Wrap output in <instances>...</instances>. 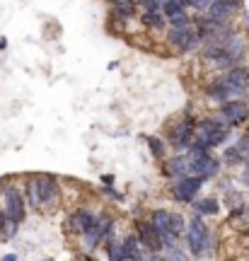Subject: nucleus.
I'll use <instances>...</instances> for the list:
<instances>
[{
  "mask_svg": "<svg viewBox=\"0 0 249 261\" xmlns=\"http://www.w3.org/2000/svg\"><path fill=\"white\" fill-rule=\"evenodd\" d=\"M150 225L155 227L165 247L177 244V237L184 232V218L179 213H169V211H153L150 215Z\"/></svg>",
  "mask_w": 249,
  "mask_h": 261,
  "instance_id": "f257e3e1",
  "label": "nucleus"
},
{
  "mask_svg": "<svg viewBox=\"0 0 249 261\" xmlns=\"http://www.w3.org/2000/svg\"><path fill=\"white\" fill-rule=\"evenodd\" d=\"M37 187H39V211H41V213H54V211H58L63 196H61V187H58L56 177H51V174H39Z\"/></svg>",
  "mask_w": 249,
  "mask_h": 261,
  "instance_id": "f03ea898",
  "label": "nucleus"
},
{
  "mask_svg": "<svg viewBox=\"0 0 249 261\" xmlns=\"http://www.w3.org/2000/svg\"><path fill=\"white\" fill-rule=\"evenodd\" d=\"M186 244H189V252L191 256H203L211 247V230L206 227V223L201 220V215H196L189 220L186 227Z\"/></svg>",
  "mask_w": 249,
  "mask_h": 261,
  "instance_id": "7ed1b4c3",
  "label": "nucleus"
},
{
  "mask_svg": "<svg viewBox=\"0 0 249 261\" xmlns=\"http://www.w3.org/2000/svg\"><path fill=\"white\" fill-rule=\"evenodd\" d=\"M167 41H169L177 51H182V54H191V51H196V48L201 46V39L196 34L194 22L186 24V27L169 29V32H167Z\"/></svg>",
  "mask_w": 249,
  "mask_h": 261,
  "instance_id": "20e7f679",
  "label": "nucleus"
},
{
  "mask_svg": "<svg viewBox=\"0 0 249 261\" xmlns=\"http://www.w3.org/2000/svg\"><path fill=\"white\" fill-rule=\"evenodd\" d=\"M196 136V119L194 116H184L169 128V145L177 150H189Z\"/></svg>",
  "mask_w": 249,
  "mask_h": 261,
  "instance_id": "39448f33",
  "label": "nucleus"
},
{
  "mask_svg": "<svg viewBox=\"0 0 249 261\" xmlns=\"http://www.w3.org/2000/svg\"><path fill=\"white\" fill-rule=\"evenodd\" d=\"M222 83L232 90L235 99L244 97L249 90V68L247 65H232V68H228L225 75H222Z\"/></svg>",
  "mask_w": 249,
  "mask_h": 261,
  "instance_id": "423d86ee",
  "label": "nucleus"
},
{
  "mask_svg": "<svg viewBox=\"0 0 249 261\" xmlns=\"http://www.w3.org/2000/svg\"><path fill=\"white\" fill-rule=\"evenodd\" d=\"M220 114L222 119H225V123L228 126H242V123L249 121V102H244V99H228V102L220 104Z\"/></svg>",
  "mask_w": 249,
  "mask_h": 261,
  "instance_id": "0eeeda50",
  "label": "nucleus"
},
{
  "mask_svg": "<svg viewBox=\"0 0 249 261\" xmlns=\"http://www.w3.org/2000/svg\"><path fill=\"white\" fill-rule=\"evenodd\" d=\"M191 152V150H189ZM194 155V162H191V174L201 179H213L218 177V172H220V160L213 158L211 152H191Z\"/></svg>",
  "mask_w": 249,
  "mask_h": 261,
  "instance_id": "6e6552de",
  "label": "nucleus"
},
{
  "mask_svg": "<svg viewBox=\"0 0 249 261\" xmlns=\"http://www.w3.org/2000/svg\"><path fill=\"white\" fill-rule=\"evenodd\" d=\"M203 181L206 179L196 177V174H186V177H179V181L175 184L172 189V196H175V201H182V203H191L196 198V194L201 191Z\"/></svg>",
  "mask_w": 249,
  "mask_h": 261,
  "instance_id": "1a4fd4ad",
  "label": "nucleus"
},
{
  "mask_svg": "<svg viewBox=\"0 0 249 261\" xmlns=\"http://www.w3.org/2000/svg\"><path fill=\"white\" fill-rule=\"evenodd\" d=\"M136 230H138V242L148 249V252H153V254H160L162 249H165V242H162V237H160V232H157L155 227L150 223H143V220H138L136 223Z\"/></svg>",
  "mask_w": 249,
  "mask_h": 261,
  "instance_id": "9d476101",
  "label": "nucleus"
},
{
  "mask_svg": "<svg viewBox=\"0 0 249 261\" xmlns=\"http://www.w3.org/2000/svg\"><path fill=\"white\" fill-rule=\"evenodd\" d=\"M244 5V0H211V5L206 10V15L213 19H218V22H230L232 15L242 10Z\"/></svg>",
  "mask_w": 249,
  "mask_h": 261,
  "instance_id": "9b49d317",
  "label": "nucleus"
},
{
  "mask_svg": "<svg viewBox=\"0 0 249 261\" xmlns=\"http://www.w3.org/2000/svg\"><path fill=\"white\" fill-rule=\"evenodd\" d=\"M191 162H194V155L186 152V155H177V158H169L162 165V174L169 179H179L191 174Z\"/></svg>",
  "mask_w": 249,
  "mask_h": 261,
  "instance_id": "f8f14e48",
  "label": "nucleus"
},
{
  "mask_svg": "<svg viewBox=\"0 0 249 261\" xmlns=\"http://www.w3.org/2000/svg\"><path fill=\"white\" fill-rule=\"evenodd\" d=\"M222 51L230 56L232 63H242L247 58V39L242 37L240 32H232L230 37L222 41Z\"/></svg>",
  "mask_w": 249,
  "mask_h": 261,
  "instance_id": "ddd939ff",
  "label": "nucleus"
},
{
  "mask_svg": "<svg viewBox=\"0 0 249 261\" xmlns=\"http://www.w3.org/2000/svg\"><path fill=\"white\" fill-rule=\"evenodd\" d=\"M3 213L8 215L10 220H15V223H22L24 220V198L19 196V191H15V189H8L5 191V211Z\"/></svg>",
  "mask_w": 249,
  "mask_h": 261,
  "instance_id": "4468645a",
  "label": "nucleus"
},
{
  "mask_svg": "<svg viewBox=\"0 0 249 261\" xmlns=\"http://www.w3.org/2000/svg\"><path fill=\"white\" fill-rule=\"evenodd\" d=\"M228 225L240 234L249 232V203H240L237 208H232L228 215Z\"/></svg>",
  "mask_w": 249,
  "mask_h": 261,
  "instance_id": "2eb2a0df",
  "label": "nucleus"
},
{
  "mask_svg": "<svg viewBox=\"0 0 249 261\" xmlns=\"http://www.w3.org/2000/svg\"><path fill=\"white\" fill-rule=\"evenodd\" d=\"M94 223H97V215L90 213V211H85V208L75 211V213L68 218V227H70L73 232H78V234L87 232V230H90Z\"/></svg>",
  "mask_w": 249,
  "mask_h": 261,
  "instance_id": "dca6fc26",
  "label": "nucleus"
},
{
  "mask_svg": "<svg viewBox=\"0 0 249 261\" xmlns=\"http://www.w3.org/2000/svg\"><path fill=\"white\" fill-rule=\"evenodd\" d=\"M121 247H123V256H126V261H140L143 259V244L138 242V237H136V234L123 237Z\"/></svg>",
  "mask_w": 249,
  "mask_h": 261,
  "instance_id": "f3484780",
  "label": "nucleus"
},
{
  "mask_svg": "<svg viewBox=\"0 0 249 261\" xmlns=\"http://www.w3.org/2000/svg\"><path fill=\"white\" fill-rule=\"evenodd\" d=\"M206 92H208V97H211V99H215V102H228V99H235L232 90L222 83V77L213 80V83L208 85V90H206Z\"/></svg>",
  "mask_w": 249,
  "mask_h": 261,
  "instance_id": "a211bd4d",
  "label": "nucleus"
},
{
  "mask_svg": "<svg viewBox=\"0 0 249 261\" xmlns=\"http://www.w3.org/2000/svg\"><path fill=\"white\" fill-rule=\"evenodd\" d=\"M109 5H111V12L119 19H131L136 15V10H138L133 0H109Z\"/></svg>",
  "mask_w": 249,
  "mask_h": 261,
  "instance_id": "6ab92c4d",
  "label": "nucleus"
},
{
  "mask_svg": "<svg viewBox=\"0 0 249 261\" xmlns=\"http://www.w3.org/2000/svg\"><path fill=\"white\" fill-rule=\"evenodd\" d=\"M191 203H194V211L198 215H218L220 213V203H218V198H213V196L201 198V201H191Z\"/></svg>",
  "mask_w": 249,
  "mask_h": 261,
  "instance_id": "aec40b11",
  "label": "nucleus"
},
{
  "mask_svg": "<svg viewBox=\"0 0 249 261\" xmlns=\"http://www.w3.org/2000/svg\"><path fill=\"white\" fill-rule=\"evenodd\" d=\"M140 22H143L145 27H150V29H162L167 24L162 10H145V12H143V17H140Z\"/></svg>",
  "mask_w": 249,
  "mask_h": 261,
  "instance_id": "412c9836",
  "label": "nucleus"
},
{
  "mask_svg": "<svg viewBox=\"0 0 249 261\" xmlns=\"http://www.w3.org/2000/svg\"><path fill=\"white\" fill-rule=\"evenodd\" d=\"M160 10H162V15H165V19H172V17H177V15H182V12H186L184 5H179V0H162V5H160Z\"/></svg>",
  "mask_w": 249,
  "mask_h": 261,
  "instance_id": "4be33fe9",
  "label": "nucleus"
},
{
  "mask_svg": "<svg viewBox=\"0 0 249 261\" xmlns=\"http://www.w3.org/2000/svg\"><path fill=\"white\" fill-rule=\"evenodd\" d=\"M222 160H225V165H230V167H235V165H242V162H244V158H242V152H240V148H237V145L225 148Z\"/></svg>",
  "mask_w": 249,
  "mask_h": 261,
  "instance_id": "5701e85b",
  "label": "nucleus"
},
{
  "mask_svg": "<svg viewBox=\"0 0 249 261\" xmlns=\"http://www.w3.org/2000/svg\"><path fill=\"white\" fill-rule=\"evenodd\" d=\"M107 252H109V261H126L121 242H114L111 237H107Z\"/></svg>",
  "mask_w": 249,
  "mask_h": 261,
  "instance_id": "b1692460",
  "label": "nucleus"
},
{
  "mask_svg": "<svg viewBox=\"0 0 249 261\" xmlns=\"http://www.w3.org/2000/svg\"><path fill=\"white\" fill-rule=\"evenodd\" d=\"M148 148H150V152H153V158L162 160L165 158V152H167V143L153 136V138H148Z\"/></svg>",
  "mask_w": 249,
  "mask_h": 261,
  "instance_id": "393cba45",
  "label": "nucleus"
},
{
  "mask_svg": "<svg viewBox=\"0 0 249 261\" xmlns=\"http://www.w3.org/2000/svg\"><path fill=\"white\" fill-rule=\"evenodd\" d=\"M153 261H186V256H184L182 249H177L175 244H172V247H167V256H157V254H153Z\"/></svg>",
  "mask_w": 249,
  "mask_h": 261,
  "instance_id": "a878e982",
  "label": "nucleus"
},
{
  "mask_svg": "<svg viewBox=\"0 0 249 261\" xmlns=\"http://www.w3.org/2000/svg\"><path fill=\"white\" fill-rule=\"evenodd\" d=\"M27 201L32 203L34 211H39V187H37V177L27 181Z\"/></svg>",
  "mask_w": 249,
  "mask_h": 261,
  "instance_id": "bb28decb",
  "label": "nucleus"
},
{
  "mask_svg": "<svg viewBox=\"0 0 249 261\" xmlns=\"http://www.w3.org/2000/svg\"><path fill=\"white\" fill-rule=\"evenodd\" d=\"M235 145L240 148L242 158H244V160H249V130H247V133H244V136H242L240 140H237V143H235Z\"/></svg>",
  "mask_w": 249,
  "mask_h": 261,
  "instance_id": "cd10ccee",
  "label": "nucleus"
},
{
  "mask_svg": "<svg viewBox=\"0 0 249 261\" xmlns=\"http://www.w3.org/2000/svg\"><path fill=\"white\" fill-rule=\"evenodd\" d=\"M136 8H143V10H160L162 0H133Z\"/></svg>",
  "mask_w": 249,
  "mask_h": 261,
  "instance_id": "c85d7f7f",
  "label": "nucleus"
},
{
  "mask_svg": "<svg viewBox=\"0 0 249 261\" xmlns=\"http://www.w3.org/2000/svg\"><path fill=\"white\" fill-rule=\"evenodd\" d=\"M17 232V223H15V220H5V232H3V240H10V237H12V234Z\"/></svg>",
  "mask_w": 249,
  "mask_h": 261,
  "instance_id": "c756f323",
  "label": "nucleus"
},
{
  "mask_svg": "<svg viewBox=\"0 0 249 261\" xmlns=\"http://www.w3.org/2000/svg\"><path fill=\"white\" fill-rule=\"evenodd\" d=\"M5 220H8V215L0 211V240H3V232H5Z\"/></svg>",
  "mask_w": 249,
  "mask_h": 261,
  "instance_id": "7c9ffc66",
  "label": "nucleus"
},
{
  "mask_svg": "<svg viewBox=\"0 0 249 261\" xmlns=\"http://www.w3.org/2000/svg\"><path fill=\"white\" fill-rule=\"evenodd\" d=\"M102 184H104V187H114V177H111V174H104V177H102Z\"/></svg>",
  "mask_w": 249,
  "mask_h": 261,
  "instance_id": "2f4dec72",
  "label": "nucleus"
},
{
  "mask_svg": "<svg viewBox=\"0 0 249 261\" xmlns=\"http://www.w3.org/2000/svg\"><path fill=\"white\" fill-rule=\"evenodd\" d=\"M0 261H19V259H17V254H5Z\"/></svg>",
  "mask_w": 249,
  "mask_h": 261,
  "instance_id": "473e14b6",
  "label": "nucleus"
},
{
  "mask_svg": "<svg viewBox=\"0 0 249 261\" xmlns=\"http://www.w3.org/2000/svg\"><path fill=\"white\" fill-rule=\"evenodd\" d=\"M242 181H244V184H247V187H249V165H247V167H244V174H242Z\"/></svg>",
  "mask_w": 249,
  "mask_h": 261,
  "instance_id": "72a5a7b5",
  "label": "nucleus"
},
{
  "mask_svg": "<svg viewBox=\"0 0 249 261\" xmlns=\"http://www.w3.org/2000/svg\"><path fill=\"white\" fill-rule=\"evenodd\" d=\"M5 46H8V39L0 37V51H5Z\"/></svg>",
  "mask_w": 249,
  "mask_h": 261,
  "instance_id": "f704fd0d",
  "label": "nucleus"
},
{
  "mask_svg": "<svg viewBox=\"0 0 249 261\" xmlns=\"http://www.w3.org/2000/svg\"><path fill=\"white\" fill-rule=\"evenodd\" d=\"M179 5H184V8H191V0H179Z\"/></svg>",
  "mask_w": 249,
  "mask_h": 261,
  "instance_id": "c9c22d12",
  "label": "nucleus"
},
{
  "mask_svg": "<svg viewBox=\"0 0 249 261\" xmlns=\"http://www.w3.org/2000/svg\"><path fill=\"white\" fill-rule=\"evenodd\" d=\"M244 22H247V32H249V10L244 12Z\"/></svg>",
  "mask_w": 249,
  "mask_h": 261,
  "instance_id": "e433bc0d",
  "label": "nucleus"
},
{
  "mask_svg": "<svg viewBox=\"0 0 249 261\" xmlns=\"http://www.w3.org/2000/svg\"><path fill=\"white\" fill-rule=\"evenodd\" d=\"M85 261H94V259H90V256H87V259H85Z\"/></svg>",
  "mask_w": 249,
  "mask_h": 261,
  "instance_id": "4c0bfd02",
  "label": "nucleus"
},
{
  "mask_svg": "<svg viewBox=\"0 0 249 261\" xmlns=\"http://www.w3.org/2000/svg\"><path fill=\"white\" fill-rule=\"evenodd\" d=\"M247 165H249V160H247Z\"/></svg>",
  "mask_w": 249,
  "mask_h": 261,
  "instance_id": "58836bf2",
  "label": "nucleus"
},
{
  "mask_svg": "<svg viewBox=\"0 0 249 261\" xmlns=\"http://www.w3.org/2000/svg\"><path fill=\"white\" fill-rule=\"evenodd\" d=\"M48 261H51V259H48Z\"/></svg>",
  "mask_w": 249,
  "mask_h": 261,
  "instance_id": "ea45409f",
  "label": "nucleus"
}]
</instances>
